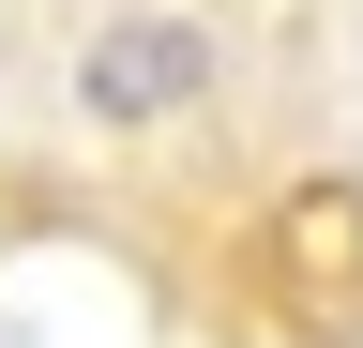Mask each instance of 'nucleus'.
I'll use <instances>...</instances> for the list:
<instances>
[{"label": "nucleus", "mask_w": 363, "mask_h": 348, "mask_svg": "<svg viewBox=\"0 0 363 348\" xmlns=\"http://www.w3.org/2000/svg\"><path fill=\"white\" fill-rule=\"evenodd\" d=\"M197 30L182 16H152V30H106V46H91V106L106 121H167V106H197Z\"/></svg>", "instance_id": "nucleus-1"}]
</instances>
